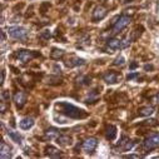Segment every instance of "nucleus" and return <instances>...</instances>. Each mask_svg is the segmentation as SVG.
<instances>
[{
    "mask_svg": "<svg viewBox=\"0 0 159 159\" xmlns=\"http://www.w3.org/2000/svg\"><path fill=\"white\" fill-rule=\"evenodd\" d=\"M14 102H15V105L20 109L25 105L26 103V94L24 92H18L15 95H14Z\"/></svg>",
    "mask_w": 159,
    "mask_h": 159,
    "instance_id": "14",
    "label": "nucleus"
},
{
    "mask_svg": "<svg viewBox=\"0 0 159 159\" xmlns=\"http://www.w3.org/2000/svg\"><path fill=\"white\" fill-rule=\"evenodd\" d=\"M5 39H7V35H5V31H2V42H3V43L5 42Z\"/></svg>",
    "mask_w": 159,
    "mask_h": 159,
    "instance_id": "30",
    "label": "nucleus"
},
{
    "mask_svg": "<svg viewBox=\"0 0 159 159\" xmlns=\"http://www.w3.org/2000/svg\"><path fill=\"white\" fill-rule=\"evenodd\" d=\"M50 57L54 60H59V59H61L64 57V50L63 49H58V48H53L52 53H50Z\"/></svg>",
    "mask_w": 159,
    "mask_h": 159,
    "instance_id": "22",
    "label": "nucleus"
},
{
    "mask_svg": "<svg viewBox=\"0 0 159 159\" xmlns=\"http://www.w3.org/2000/svg\"><path fill=\"white\" fill-rule=\"evenodd\" d=\"M84 64H85V60L83 58H79V57H71L65 61V65L68 68H75V66H80Z\"/></svg>",
    "mask_w": 159,
    "mask_h": 159,
    "instance_id": "11",
    "label": "nucleus"
},
{
    "mask_svg": "<svg viewBox=\"0 0 159 159\" xmlns=\"http://www.w3.org/2000/svg\"><path fill=\"white\" fill-rule=\"evenodd\" d=\"M55 110L59 111V114L65 115L69 119H84L88 116V113L80 108H78L68 102H59L55 104Z\"/></svg>",
    "mask_w": 159,
    "mask_h": 159,
    "instance_id": "1",
    "label": "nucleus"
},
{
    "mask_svg": "<svg viewBox=\"0 0 159 159\" xmlns=\"http://www.w3.org/2000/svg\"><path fill=\"white\" fill-rule=\"evenodd\" d=\"M7 134L9 135V138H10L14 143H16V144H21V143H23V137H21L18 132H15V130H8Z\"/></svg>",
    "mask_w": 159,
    "mask_h": 159,
    "instance_id": "19",
    "label": "nucleus"
},
{
    "mask_svg": "<svg viewBox=\"0 0 159 159\" xmlns=\"http://www.w3.org/2000/svg\"><path fill=\"white\" fill-rule=\"evenodd\" d=\"M98 147V139L94 138V137H90V138H87L83 144H82V148L85 153H93Z\"/></svg>",
    "mask_w": 159,
    "mask_h": 159,
    "instance_id": "7",
    "label": "nucleus"
},
{
    "mask_svg": "<svg viewBox=\"0 0 159 159\" xmlns=\"http://www.w3.org/2000/svg\"><path fill=\"white\" fill-rule=\"evenodd\" d=\"M133 147H134V142H133L132 139H129V138H127V137H122L120 142H119V143L113 148V150H114L115 153H123V152L130 150Z\"/></svg>",
    "mask_w": 159,
    "mask_h": 159,
    "instance_id": "4",
    "label": "nucleus"
},
{
    "mask_svg": "<svg viewBox=\"0 0 159 159\" xmlns=\"http://www.w3.org/2000/svg\"><path fill=\"white\" fill-rule=\"evenodd\" d=\"M34 124H35V120H34L33 118H30V116L23 118L19 122V127H20L23 130H29V129H31V128L34 127Z\"/></svg>",
    "mask_w": 159,
    "mask_h": 159,
    "instance_id": "13",
    "label": "nucleus"
},
{
    "mask_svg": "<svg viewBox=\"0 0 159 159\" xmlns=\"http://www.w3.org/2000/svg\"><path fill=\"white\" fill-rule=\"evenodd\" d=\"M54 70H57L55 73H60V66H59L58 64H55V65H54Z\"/></svg>",
    "mask_w": 159,
    "mask_h": 159,
    "instance_id": "31",
    "label": "nucleus"
},
{
    "mask_svg": "<svg viewBox=\"0 0 159 159\" xmlns=\"http://www.w3.org/2000/svg\"><path fill=\"white\" fill-rule=\"evenodd\" d=\"M4 82H5V70L3 69L2 70V82H0V83H2V85L4 84Z\"/></svg>",
    "mask_w": 159,
    "mask_h": 159,
    "instance_id": "29",
    "label": "nucleus"
},
{
    "mask_svg": "<svg viewBox=\"0 0 159 159\" xmlns=\"http://www.w3.org/2000/svg\"><path fill=\"white\" fill-rule=\"evenodd\" d=\"M57 143L60 145V147H69L73 144V139L70 135H66V134H63V135H59L57 139Z\"/></svg>",
    "mask_w": 159,
    "mask_h": 159,
    "instance_id": "15",
    "label": "nucleus"
},
{
    "mask_svg": "<svg viewBox=\"0 0 159 159\" xmlns=\"http://www.w3.org/2000/svg\"><path fill=\"white\" fill-rule=\"evenodd\" d=\"M8 34L13 39H18V40H25L29 36V31L23 26H11L8 29Z\"/></svg>",
    "mask_w": 159,
    "mask_h": 159,
    "instance_id": "3",
    "label": "nucleus"
},
{
    "mask_svg": "<svg viewBox=\"0 0 159 159\" xmlns=\"http://www.w3.org/2000/svg\"><path fill=\"white\" fill-rule=\"evenodd\" d=\"M138 113H139L140 116H150V115L154 113V108L150 107V105H147V107L140 108V109L138 110Z\"/></svg>",
    "mask_w": 159,
    "mask_h": 159,
    "instance_id": "21",
    "label": "nucleus"
},
{
    "mask_svg": "<svg viewBox=\"0 0 159 159\" xmlns=\"http://www.w3.org/2000/svg\"><path fill=\"white\" fill-rule=\"evenodd\" d=\"M125 158H139V155H137V154H129V155H125Z\"/></svg>",
    "mask_w": 159,
    "mask_h": 159,
    "instance_id": "32",
    "label": "nucleus"
},
{
    "mask_svg": "<svg viewBox=\"0 0 159 159\" xmlns=\"http://www.w3.org/2000/svg\"><path fill=\"white\" fill-rule=\"evenodd\" d=\"M157 102L159 103V93H158V95H157Z\"/></svg>",
    "mask_w": 159,
    "mask_h": 159,
    "instance_id": "35",
    "label": "nucleus"
},
{
    "mask_svg": "<svg viewBox=\"0 0 159 159\" xmlns=\"http://www.w3.org/2000/svg\"><path fill=\"white\" fill-rule=\"evenodd\" d=\"M103 80L107 84H116L119 80H120V74L114 71V70H109L103 75Z\"/></svg>",
    "mask_w": 159,
    "mask_h": 159,
    "instance_id": "8",
    "label": "nucleus"
},
{
    "mask_svg": "<svg viewBox=\"0 0 159 159\" xmlns=\"http://www.w3.org/2000/svg\"><path fill=\"white\" fill-rule=\"evenodd\" d=\"M39 55H40V54L35 53V52H33V50H19V52L16 53L18 60L21 61L23 64L29 63L30 60H33L34 58H36V57H39Z\"/></svg>",
    "mask_w": 159,
    "mask_h": 159,
    "instance_id": "5",
    "label": "nucleus"
},
{
    "mask_svg": "<svg viewBox=\"0 0 159 159\" xmlns=\"http://www.w3.org/2000/svg\"><path fill=\"white\" fill-rule=\"evenodd\" d=\"M107 48H108L109 50L123 49V45H122V39H118V38L109 39V40L107 42Z\"/></svg>",
    "mask_w": 159,
    "mask_h": 159,
    "instance_id": "12",
    "label": "nucleus"
},
{
    "mask_svg": "<svg viewBox=\"0 0 159 159\" xmlns=\"http://www.w3.org/2000/svg\"><path fill=\"white\" fill-rule=\"evenodd\" d=\"M105 138H107L108 140H110V142L116 138V127H115V125L109 124V125L107 127V129H105Z\"/></svg>",
    "mask_w": 159,
    "mask_h": 159,
    "instance_id": "17",
    "label": "nucleus"
},
{
    "mask_svg": "<svg viewBox=\"0 0 159 159\" xmlns=\"http://www.w3.org/2000/svg\"><path fill=\"white\" fill-rule=\"evenodd\" d=\"M144 69H145V70H152V69H153V65H149V64H147V65L144 66Z\"/></svg>",
    "mask_w": 159,
    "mask_h": 159,
    "instance_id": "33",
    "label": "nucleus"
},
{
    "mask_svg": "<svg viewBox=\"0 0 159 159\" xmlns=\"http://www.w3.org/2000/svg\"><path fill=\"white\" fill-rule=\"evenodd\" d=\"M2 100L9 103V100H10V93L8 90H3L2 92Z\"/></svg>",
    "mask_w": 159,
    "mask_h": 159,
    "instance_id": "25",
    "label": "nucleus"
},
{
    "mask_svg": "<svg viewBox=\"0 0 159 159\" xmlns=\"http://www.w3.org/2000/svg\"><path fill=\"white\" fill-rule=\"evenodd\" d=\"M113 64H114L115 66H123V65L125 64V58H124L123 55H119V57H116V58L114 59Z\"/></svg>",
    "mask_w": 159,
    "mask_h": 159,
    "instance_id": "23",
    "label": "nucleus"
},
{
    "mask_svg": "<svg viewBox=\"0 0 159 159\" xmlns=\"http://www.w3.org/2000/svg\"><path fill=\"white\" fill-rule=\"evenodd\" d=\"M58 137H59V130L55 129V128H50V129H48V130L45 132V134H44V139H47V140L57 139Z\"/></svg>",
    "mask_w": 159,
    "mask_h": 159,
    "instance_id": "20",
    "label": "nucleus"
},
{
    "mask_svg": "<svg viewBox=\"0 0 159 159\" xmlns=\"http://www.w3.org/2000/svg\"><path fill=\"white\" fill-rule=\"evenodd\" d=\"M10 147L7 145V143L4 140H2V145H0V157L3 159H9L11 158V153H10Z\"/></svg>",
    "mask_w": 159,
    "mask_h": 159,
    "instance_id": "16",
    "label": "nucleus"
},
{
    "mask_svg": "<svg viewBox=\"0 0 159 159\" xmlns=\"http://www.w3.org/2000/svg\"><path fill=\"white\" fill-rule=\"evenodd\" d=\"M45 155L49 157V158H60L61 153L55 147H47L45 148Z\"/></svg>",
    "mask_w": 159,
    "mask_h": 159,
    "instance_id": "18",
    "label": "nucleus"
},
{
    "mask_svg": "<svg viewBox=\"0 0 159 159\" xmlns=\"http://www.w3.org/2000/svg\"><path fill=\"white\" fill-rule=\"evenodd\" d=\"M40 39H43V40H49V39L52 38V33H50V30H48V29H45V30H43L42 33H40Z\"/></svg>",
    "mask_w": 159,
    "mask_h": 159,
    "instance_id": "24",
    "label": "nucleus"
},
{
    "mask_svg": "<svg viewBox=\"0 0 159 159\" xmlns=\"http://www.w3.org/2000/svg\"><path fill=\"white\" fill-rule=\"evenodd\" d=\"M158 123H157V120L155 119H149V120H145L144 123H143V125H157Z\"/></svg>",
    "mask_w": 159,
    "mask_h": 159,
    "instance_id": "26",
    "label": "nucleus"
},
{
    "mask_svg": "<svg viewBox=\"0 0 159 159\" xmlns=\"http://www.w3.org/2000/svg\"><path fill=\"white\" fill-rule=\"evenodd\" d=\"M135 68H137V63H133V64L130 65V69L133 70V69H135Z\"/></svg>",
    "mask_w": 159,
    "mask_h": 159,
    "instance_id": "34",
    "label": "nucleus"
},
{
    "mask_svg": "<svg viewBox=\"0 0 159 159\" xmlns=\"http://www.w3.org/2000/svg\"><path fill=\"white\" fill-rule=\"evenodd\" d=\"M143 147L145 150H152L159 147V134H153L148 138L144 139L143 142Z\"/></svg>",
    "mask_w": 159,
    "mask_h": 159,
    "instance_id": "6",
    "label": "nucleus"
},
{
    "mask_svg": "<svg viewBox=\"0 0 159 159\" xmlns=\"http://www.w3.org/2000/svg\"><path fill=\"white\" fill-rule=\"evenodd\" d=\"M130 16H128V15H125V14H123V15H120V16H118L114 21H113V26H111V33H119V31H122L125 26H128L129 25V23H130Z\"/></svg>",
    "mask_w": 159,
    "mask_h": 159,
    "instance_id": "2",
    "label": "nucleus"
},
{
    "mask_svg": "<svg viewBox=\"0 0 159 159\" xmlns=\"http://www.w3.org/2000/svg\"><path fill=\"white\" fill-rule=\"evenodd\" d=\"M138 76H139V73H132V74H129L127 76V79H128V80H133V79H135Z\"/></svg>",
    "mask_w": 159,
    "mask_h": 159,
    "instance_id": "28",
    "label": "nucleus"
},
{
    "mask_svg": "<svg viewBox=\"0 0 159 159\" xmlns=\"http://www.w3.org/2000/svg\"><path fill=\"white\" fill-rule=\"evenodd\" d=\"M5 103H7V102H4V100L0 102V111H2V114H4L5 110H7V105H5Z\"/></svg>",
    "mask_w": 159,
    "mask_h": 159,
    "instance_id": "27",
    "label": "nucleus"
},
{
    "mask_svg": "<svg viewBox=\"0 0 159 159\" xmlns=\"http://www.w3.org/2000/svg\"><path fill=\"white\" fill-rule=\"evenodd\" d=\"M99 97H100V88H94L93 90L89 92V94L87 95V98L84 99V102L87 104H93V103H95L99 99Z\"/></svg>",
    "mask_w": 159,
    "mask_h": 159,
    "instance_id": "10",
    "label": "nucleus"
},
{
    "mask_svg": "<svg viewBox=\"0 0 159 159\" xmlns=\"http://www.w3.org/2000/svg\"><path fill=\"white\" fill-rule=\"evenodd\" d=\"M107 9L104 8V7H102V5H99V7H97L94 10H93V15H92V20H93V23H97V21H99V20H103L105 16H107Z\"/></svg>",
    "mask_w": 159,
    "mask_h": 159,
    "instance_id": "9",
    "label": "nucleus"
}]
</instances>
